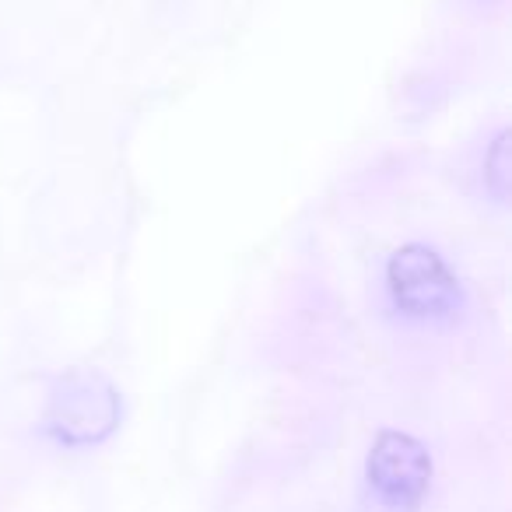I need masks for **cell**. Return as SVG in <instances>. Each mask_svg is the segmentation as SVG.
<instances>
[{
    "label": "cell",
    "mask_w": 512,
    "mask_h": 512,
    "mask_svg": "<svg viewBox=\"0 0 512 512\" xmlns=\"http://www.w3.org/2000/svg\"><path fill=\"white\" fill-rule=\"evenodd\" d=\"M365 481L386 509L411 512L432 484V456L414 435L379 432L365 460Z\"/></svg>",
    "instance_id": "3"
},
{
    "label": "cell",
    "mask_w": 512,
    "mask_h": 512,
    "mask_svg": "<svg viewBox=\"0 0 512 512\" xmlns=\"http://www.w3.org/2000/svg\"><path fill=\"white\" fill-rule=\"evenodd\" d=\"M43 428L60 446H99L120 428V393L95 369L64 372L50 390Z\"/></svg>",
    "instance_id": "1"
},
{
    "label": "cell",
    "mask_w": 512,
    "mask_h": 512,
    "mask_svg": "<svg viewBox=\"0 0 512 512\" xmlns=\"http://www.w3.org/2000/svg\"><path fill=\"white\" fill-rule=\"evenodd\" d=\"M481 179L484 190L495 204H509V183H512V158H509V130L495 137L484 151L481 162Z\"/></svg>",
    "instance_id": "4"
},
{
    "label": "cell",
    "mask_w": 512,
    "mask_h": 512,
    "mask_svg": "<svg viewBox=\"0 0 512 512\" xmlns=\"http://www.w3.org/2000/svg\"><path fill=\"white\" fill-rule=\"evenodd\" d=\"M386 288L390 299L407 320L418 323H446L460 313L463 292L449 264L432 246L407 242L386 264Z\"/></svg>",
    "instance_id": "2"
}]
</instances>
